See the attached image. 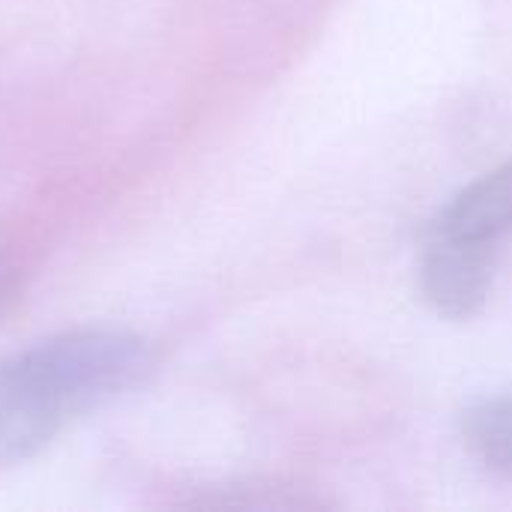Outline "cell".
I'll list each match as a JSON object with an SVG mask.
<instances>
[{
	"label": "cell",
	"mask_w": 512,
	"mask_h": 512,
	"mask_svg": "<svg viewBox=\"0 0 512 512\" xmlns=\"http://www.w3.org/2000/svg\"><path fill=\"white\" fill-rule=\"evenodd\" d=\"M156 351L132 330L72 327L0 357V471L27 465L69 426L138 390Z\"/></svg>",
	"instance_id": "6da1fadb"
},
{
	"label": "cell",
	"mask_w": 512,
	"mask_h": 512,
	"mask_svg": "<svg viewBox=\"0 0 512 512\" xmlns=\"http://www.w3.org/2000/svg\"><path fill=\"white\" fill-rule=\"evenodd\" d=\"M495 246L459 240L432 231L423 261L420 288L426 303L450 321H471L483 312L495 279Z\"/></svg>",
	"instance_id": "7a4b0ae2"
},
{
	"label": "cell",
	"mask_w": 512,
	"mask_h": 512,
	"mask_svg": "<svg viewBox=\"0 0 512 512\" xmlns=\"http://www.w3.org/2000/svg\"><path fill=\"white\" fill-rule=\"evenodd\" d=\"M435 231L498 246L512 234V159L462 189L438 216Z\"/></svg>",
	"instance_id": "3957f363"
},
{
	"label": "cell",
	"mask_w": 512,
	"mask_h": 512,
	"mask_svg": "<svg viewBox=\"0 0 512 512\" xmlns=\"http://www.w3.org/2000/svg\"><path fill=\"white\" fill-rule=\"evenodd\" d=\"M462 435L483 468L512 480V393L474 402L465 411Z\"/></svg>",
	"instance_id": "277c9868"
},
{
	"label": "cell",
	"mask_w": 512,
	"mask_h": 512,
	"mask_svg": "<svg viewBox=\"0 0 512 512\" xmlns=\"http://www.w3.org/2000/svg\"><path fill=\"white\" fill-rule=\"evenodd\" d=\"M15 294H18V273H15V267H9V264L0 258V315H3L6 306L15 300Z\"/></svg>",
	"instance_id": "5b68a950"
}]
</instances>
